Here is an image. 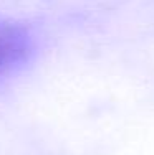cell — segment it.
I'll return each instance as SVG.
<instances>
[{"mask_svg": "<svg viewBox=\"0 0 154 155\" xmlns=\"http://www.w3.org/2000/svg\"><path fill=\"white\" fill-rule=\"evenodd\" d=\"M32 50L27 28L12 20L0 18V76L15 68Z\"/></svg>", "mask_w": 154, "mask_h": 155, "instance_id": "1", "label": "cell"}]
</instances>
